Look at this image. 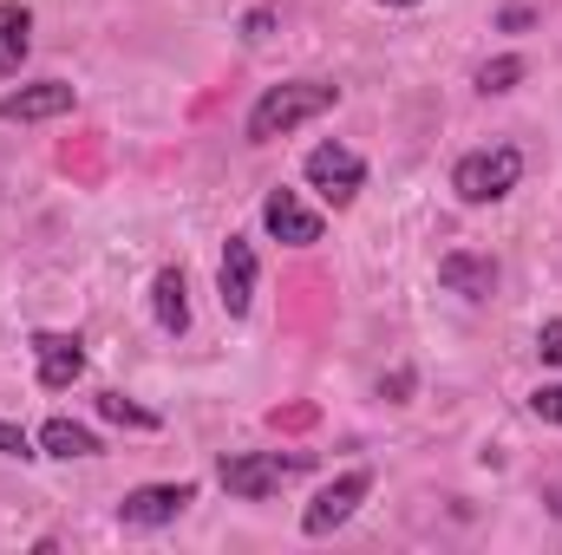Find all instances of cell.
<instances>
[{
  "label": "cell",
  "instance_id": "obj_11",
  "mask_svg": "<svg viewBox=\"0 0 562 555\" xmlns=\"http://www.w3.org/2000/svg\"><path fill=\"white\" fill-rule=\"evenodd\" d=\"M438 281H445L451 294H464V301H491V294H497V262H491V256H471V249H451V256L438 262Z\"/></svg>",
  "mask_w": 562,
  "mask_h": 555
},
{
  "label": "cell",
  "instance_id": "obj_14",
  "mask_svg": "<svg viewBox=\"0 0 562 555\" xmlns=\"http://www.w3.org/2000/svg\"><path fill=\"white\" fill-rule=\"evenodd\" d=\"M40 444H46V457H66V464H72V457H99V451H105V444H99L86 424H72V418H46V424H40Z\"/></svg>",
  "mask_w": 562,
  "mask_h": 555
},
{
  "label": "cell",
  "instance_id": "obj_4",
  "mask_svg": "<svg viewBox=\"0 0 562 555\" xmlns=\"http://www.w3.org/2000/svg\"><path fill=\"white\" fill-rule=\"evenodd\" d=\"M301 177L321 190V203H327V209H353V196L367 190V157L327 138V144H314V150H307Z\"/></svg>",
  "mask_w": 562,
  "mask_h": 555
},
{
  "label": "cell",
  "instance_id": "obj_18",
  "mask_svg": "<svg viewBox=\"0 0 562 555\" xmlns=\"http://www.w3.org/2000/svg\"><path fill=\"white\" fill-rule=\"evenodd\" d=\"M530 412L543 418V424H562V386H537L530 393Z\"/></svg>",
  "mask_w": 562,
  "mask_h": 555
},
{
  "label": "cell",
  "instance_id": "obj_10",
  "mask_svg": "<svg viewBox=\"0 0 562 555\" xmlns=\"http://www.w3.org/2000/svg\"><path fill=\"white\" fill-rule=\"evenodd\" d=\"M33 366H40L46 393H66L86 373V340L79 333H33Z\"/></svg>",
  "mask_w": 562,
  "mask_h": 555
},
{
  "label": "cell",
  "instance_id": "obj_20",
  "mask_svg": "<svg viewBox=\"0 0 562 555\" xmlns=\"http://www.w3.org/2000/svg\"><path fill=\"white\" fill-rule=\"evenodd\" d=\"M543 510L562 523V484H543Z\"/></svg>",
  "mask_w": 562,
  "mask_h": 555
},
{
  "label": "cell",
  "instance_id": "obj_8",
  "mask_svg": "<svg viewBox=\"0 0 562 555\" xmlns=\"http://www.w3.org/2000/svg\"><path fill=\"white\" fill-rule=\"evenodd\" d=\"M262 229H269L276 242H288V249H314V242L327 236V223H321L294 190H269V196H262Z\"/></svg>",
  "mask_w": 562,
  "mask_h": 555
},
{
  "label": "cell",
  "instance_id": "obj_12",
  "mask_svg": "<svg viewBox=\"0 0 562 555\" xmlns=\"http://www.w3.org/2000/svg\"><path fill=\"white\" fill-rule=\"evenodd\" d=\"M33 53V7L20 0H0V79H13Z\"/></svg>",
  "mask_w": 562,
  "mask_h": 555
},
{
  "label": "cell",
  "instance_id": "obj_19",
  "mask_svg": "<svg viewBox=\"0 0 562 555\" xmlns=\"http://www.w3.org/2000/svg\"><path fill=\"white\" fill-rule=\"evenodd\" d=\"M537 353H543L550 366H562V320H543V333H537Z\"/></svg>",
  "mask_w": 562,
  "mask_h": 555
},
{
  "label": "cell",
  "instance_id": "obj_1",
  "mask_svg": "<svg viewBox=\"0 0 562 555\" xmlns=\"http://www.w3.org/2000/svg\"><path fill=\"white\" fill-rule=\"evenodd\" d=\"M334 105H340V86H327V79H288V86H269V92L249 105L243 138L276 144V138H288V132H301V125H314V118H327Z\"/></svg>",
  "mask_w": 562,
  "mask_h": 555
},
{
  "label": "cell",
  "instance_id": "obj_2",
  "mask_svg": "<svg viewBox=\"0 0 562 555\" xmlns=\"http://www.w3.org/2000/svg\"><path fill=\"white\" fill-rule=\"evenodd\" d=\"M301 471H314V451H229L216 464V484L229 497H243V503H262L281 484H294Z\"/></svg>",
  "mask_w": 562,
  "mask_h": 555
},
{
  "label": "cell",
  "instance_id": "obj_3",
  "mask_svg": "<svg viewBox=\"0 0 562 555\" xmlns=\"http://www.w3.org/2000/svg\"><path fill=\"white\" fill-rule=\"evenodd\" d=\"M517 183H524V150H517V144H484V150H464V157L451 163V190H458V203H471V209L504 203Z\"/></svg>",
  "mask_w": 562,
  "mask_h": 555
},
{
  "label": "cell",
  "instance_id": "obj_17",
  "mask_svg": "<svg viewBox=\"0 0 562 555\" xmlns=\"http://www.w3.org/2000/svg\"><path fill=\"white\" fill-rule=\"evenodd\" d=\"M0 457H20V464H26V457H40V451H33V438H26L20 424H7V418H0Z\"/></svg>",
  "mask_w": 562,
  "mask_h": 555
},
{
  "label": "cell",
  "instance_id": "obj_21",
  "mask_svg": "<svg viewBox=\"0 0 562 555\" xmlns=\"http://www.w3.org/2000/svg\"><path fill=\"white\" fill-rule=\"evenodd\" d=\"M380 7H419V0H380Z\"/></svg>",
  "mask_w": 562,
  "mask_h": 555
},
{
  "label": "cell",
  "instance_id": "obj_15",
  "mask_svg": "<svg viewBox=\"0 0 562 555\" xmlns=\"http://www.w3.org/2000/svg\"><path fill=\"white\" fill-rule=\"evenodd\" d=\"M517 79H524V59H517V53H497V59L477 66V92H484V99H491V92H510Z\"/></svg>",
  "mask_w": 562,
  "mask_h": 555
},
{
  "label": "cell",
  "instance_id": "obj_7",
  "mask_svg": "<svg viewBox=\"0 0 562 555\" xmlns=\"http://www.w3.org/2000/svg\"><path fill=\"white\" fill-rule=\"evenodd\" d=\"M216 294H223V314H229V320H243V314L256 307V242H249V236H229V242H223Z\"/></svg>",
  "mask_w": 562,
  "mask_h": 555
},
{
  "label": "cell",
  "instance_id": "obj_9",
  "mask_svg": "<svg viewBox=\"0 0 562 555\" xmlns=\"http://www.w3.org/2000/svg\"><path fill=\"white\" fill-rule=\"evenodd\" d=\"M79 99L66 79H40V86H20L0 99V125H46V118H66Z\"/></svg>",
  "mask_w": 562,
  "mask_h": 555
},
{
  "label": "cell",
  "instance_id": "obj_13",
  "mask_svg": "<svg viewBox=\"0 0 562 555\" xmlns=\"http://www.w3.org/2000/svg\"><path fill=\"white\" fill-rule=\"evenodd\" d=\"M150 314H157V327H164V333H183V327H190L183 269H157V281H150Z\"/></svg>",
  "mask_w": 562,
  "mask_h": 555
},
{
  "label": "cell",
  "instance_id": "obj_16",
  "mask_svg": "<svg viewBox=\"0 0 562 555\" xmlns=\"http://www.w3.org/2000/svg\"><path fill=\"white\" fill-rule=\"evenodd\" d=\"M99 418H112V424H132V431H157V412L132 406L125 393H99Z\"/></svg>",
  "mask_w": 562,
  "mask_h": 555
},
{
  "label": "cell",
  "instance_id": "obj_6",
  "mask_svg": "<svg viewBox=\"0 0 562 555\" xmlns=\"http://www.w3.org/2000/svg\"><path fill=\"white\" fill-rule=\"evenodd\" d=\"M190 503H196V484H190V477H177V484H138V490L119 497V523H125V530H164V523H177Z\"/></svg>",
  "mask_w": 562,
  "mask_h": 555
},
{
  "label": "cell",
  "instance_id": "obj_5",
  "mask_svg": "<svg viewBox=\"0 0 562 555\" xmlns=\"http://www.w3.org/2000/svg\"><path fill=\"white\" fill-rule=\"evenodd\" d=\"M373 497V471H340L307 510H301V536H334L340 523H353V510Z\"/></svg>",
  "mask_w": 562,
  "mask_h": 555
}]
</instances>
